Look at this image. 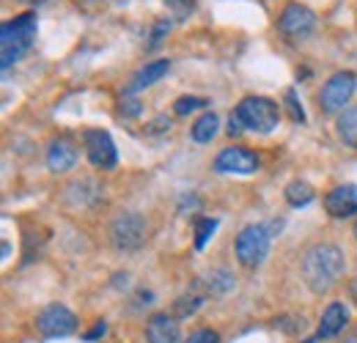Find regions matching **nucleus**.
<instances>
[{
    "instance_id": "1",
    "label": "nucleus",
    "mask_w": 357,
    "mask_h": 343,
    "mask_svg": "<svg viewBox=\"0 0 357 343\" xmlns=\"http://www.w3.org/2000/svg\"><path fill=\"white\" fill-rule=\"evenodd\" d=\"M344 269H347L344 250L333 242L311 245L303 256V280L313 294H327L341 280Z\"/></svg>"
},
{
    "instance_id": "2",
    "label": "nucleus",
    "mask_w": 357,
    "mask_h": 343,
    "mask_svg": "<svg viewBox=\"0 0 357 343\" xmlns=\"http://www.w3.org/2000/svg\"><path fill=\"white\" fill-rule=\"evenodd\" d=\"M39 33V22L33 11H25L8 22L0 25V66L11 69L17 61H22V55L31 52V47L36 44Z\"/></svg>"
},
{
    "instance_id": "3",
    "label": "nucleus",
    "mask_w": 357,
    "mask_h": 343,
    "mask_svg": "<svg viewBox=\"0 0 357 343\" xmlns=\"http://www.w3.org/2000/svg\"><path fill=\"white\" fill-rule=\"evenodd\" d=\"M275 228V222H272ZM272 228L269 225H261V222H253V225H245L236 236V258L242 266L248 269H256L264 264V258L269 256V245H272Z\"/></svg>"
},
{
    "instance_id": "4",
    "label": "nucleus",
    "mask_w": 357,
    "mask_h": 343,
    "mask_svg": "<svg viewBox=\"0 0 357 343\" xmlns=\"http://www.w3.org/2000/svg\"><path fill=\"white\" fill-rule=\"evenodd\" d=\"M234 113L239 116L245 132L250 129V132H259V135H269L272 129L278 127V121H280V107H278V102H272L267 96H245V99L236 105Z\"/></svg>"
},
{
    "instance_id": "5",
    "label": "nucleus",
    "mask_w": 357,
    "mask_h": 343,
    "mask_svg": "<svg viewBox=\"0 0 357 343\" xmlns=\"http://www.w3.org/2000/svg\"><path fill=\"white\" fill-rule=\"evenodd\" d=\"M357 91V75L355 72H335L319 91V107L321 113H341L349 107V99Z\"/></svg>"
},
{
    "instance_id": "6",
    "label": "nucleus",
    "mask_w": 357,
    "mask_h": 343,
    "mask_svg": "<svg viewBox=\"0 0 357 343\" xmlns=\"http://www.w3.org/2000/svg\"><path fill=\"white\" fill-rule=\"evenodd\" d=\"M149 239V225L137 212H124L113 220L110 225V242L119 250H137Z\"/></svg>"
},
{
    "instance_id": "7",
    "label": "nucleus",
    "mask_w": 357,
    "mask_h": 343,
    "mask_svg": "<svg viewBox=\"0 0 357 343\" xmlns=\"http://www.w3.org/2000/svg\"><path fill=\"white\" fill-rule=\"evenodd\" d=\"M83 146H86V157L93 168L99 171H113L119 165V148L110 137V132L105 129H86L83 132Z\"/></svg>"
},
{
    "instance_id": "8",
    "label": "nucleus",
    "mask_w": 357,
    "mask_h": 343,
    "mask_svg": "<svg viewBox=\"0 0 357 343\" xmlns=\"http://www.w3.org/2000/svg\"><path fill=\"white\" fill-rule=\"evenodd\" d=\"M313 28H316V14L303 3H286V8L278 17V31L291 42L311 36Z\"/></svg>"
},
{
    "instance_id": "9",
    "label": "nucleus",
    "mask_w": 357,
    "mask_h": 343,
    "mask_svg": "<svg viewBox=\"0 0 357 343\" xmlns=\"http://www.w3.org/2000/svg\"><path fill=\"white\" fill-rule=\"evenodd\" d=\"M36 327L42 330L45 338H66V335H72L77 330V316L66 305L52 302L36 316Z\"/></svg>"
},
{
    "instance_id": "10",
    "label": "nucleus",
    "mask_w": 357,
    "mask_h": 343,
    "mask_svg": "<svg viewBox=\"0 0 357 343\" xmlns=\"http://www.w3.org/2000/svg\"><path fill=\"white\" fill-rule=\"evenodd\" d=\"M259 165H261L259 154L245 146H228L212 162V168L218 173H236V176H250L259 171Z\"/></svg>"
},
{
    "instance_id": "11",
    "label": "nucleus",
    "mask_w": 357,
    "mask_h": 343,
    "mask_svg": "<svg viewBox=\"0 0 357 343\" xmlns=\"http://www.w3.org/2000/svg\"><path fill=\"white\" fill-rule=\"evenodd\" d=\"M324 212L333 220L357 215V184H338L324 195Z\"/></svg>"
},
{
    "instance_id": "12",
    "label": "nucleus",
    "mask_w": 357,
    "mask_h": 343,
    "mask_svg": "<svg viewBox=\"0 0 357 343\" xmlns=\"http://www.w3.org/2000/svg\"><path fill=\"white\" fill-rule=\"evenodd\" d=\"M146 341L149 343H178L181 341V330H178V319L174 313H154L146 321Z\"/></svg>"
},
{
    "instance_id": "13",
    "label": "nucleus",
    "mask_w": 357,
    "mask_h": 343,
    "mask_svg": "<svg viewBox=\"0 0 357 343\" xmlns=\"http://www.w3.org/2000/svg\"><path fill=\"white\" fill-rule=\"evenodd\" d=\"M347 321H349V307H347L344 302H330V305L324 307V313H321L316 338H319V341H330V338L341 335L344 327H347Z\"/></svg>"
},
{
    "instance_id": "14",
    "label": "nucleus",
    "mask_w": 357,
    "mask_h": 343,
    "mask_svg": "<svg viewBox=\"0 0 357 343\" xmlns=\"http://www.w3.org/2000/svg\"><path fill=\"white\" fill-rule=\"evenodd\" d=\"M77 162V146L69 137H55L47 148V168L52 173L72 171Z\"/></svg>"
},
{
    "instance_id": "15",
    "label": "nucleus",
    "mask_w": 357,
    "mask_h": 343,
    "mask_svg": "<svg viewBox=\"0 0 357 343\" xmlns=\"http://www.w3.org/2000/svg\"><path fill=\"white\" fill-rule=\"evenodd\" d=\"M171 72V61L168 58H160V61H149L137 75L132 77V83L124 88V96H130V93H137V91H143V88L154 86L157 80H162L165 75Z\"/></svg>"
},
{
    "instance_id": "16",
    "label": "nucleus",
    "mask_w": 357,
    "mask_h": 343,
    "mask_svg": "<svg viewBox=\"0 0 357 343\" xmlns=\"http://www.w3.org/2000/svg\"><path fill=\"white\" fill-rule=\"evenodd\" d=\"M335 129H338V137L357 151V105H349L347 110L338 113V121H335Z\"/></svg>"
},
{
    "instance_id": "17",
    "label": "nucleus",
    "mask_w": 357,
    "mask_h": 343,
    "mask_svg": "<svg viewBox=\"0 0 357 343\" xmlns=\"http://www.w3.org/2000/svg\"><path fill=\"white\" fill-rule=\"evenodd\" d=\"M283 198H286V204L289 206H294V209H303V206H308L313 198H316V192H313V187L308 181H303V178H294V181H289L286 184V190H283Z\"/></svg>"
},
{
    "instance_id": "18",
    "label": "nucleus",
    "mask_w": 357,
    "mask_h": 343,
    "mask_svg": "<svg viewBox=\"0 0 357 343\" xmlns=\"http://www.w3.org/2000/svg\"><path fill=\"white\" fill-rule=\"evenodd\" d=\"M218 127H220V119H218L212 110H206V113L192 124L190 135H192L195 143H212V137L218 135Z\"/></svg>"
},
{
    "instance_id": "19",
    "label": "nucleus",
    "mask_w": 357,
    "mask_h": 343,
    "mask_svg": "<svg viewBox=\"0 0 357 343\" xmlns=\"http://www.w3.org/2000/svg\"><path fill=\"white\" fill-rule=\"evenodd\" d=\"M201 283L206 286V291H209V294H225V291H231V289H234L236 277H234L228 269H212Z\"/></svg>"
},
{
    "instance_id": "20",
    "label": "nucleus",
    "mask_w": 357,
    "mask_h": 343,
    "mask_svg": "<svg viewBox=\"0 0 357 343\" xmlns=\"http://www.w3.org/2000/svg\"><path fill=\"white\" fill-rule=\"evenodd\" d=\"M204 300H206V294H198V291L178 297V300L174 302V316H176V319H190V316L204 305Z\"/></svg>"
},
{
    "instance_id": "21",
    "label": "nucleus",
    "mask_w": 357,
    "mask_h": 343,
    "mask_svg": "<svg viewBox=\"0 0 357 343\" xmlns=\"http://www.w3.org/2000/svg\"><path fill=\"white\" fill-rule=\"evenodd\" d=\"M215 231H218V220H215V217H201V220H195V250H204Z\"/></svg>"
},
{
    "instance_id": "22",
    "label": "nucleus",
    "mask_w": 357,
    "mask_h": 343,
    "mask_svg": "<svg viewBox=\"0 0 357 343\" xmlns=\"http://www.w3.org/2000/svg\"><path fill=\"white\" fill-rule=\"evenodd\" d=\"M206 105H209V99H204V96H178L174 102V113L176 116H190L195 110H204Z\"/></svg>"
},
{
    "instance_id": "23",
    "label": "nucleus",
    "mask_w": 357,
    "mask_h": 343,
    "mask_svg": "<svg viewBox=\"0 0 357 343\" xmlns=\"http://www.w3.org/2000/svg\"><path fill=\"white\" fill-rule=\"evenodd\" d=\"M283 102H286L289 119H291L294 124H303V121H305V110H303V102H300V96H297L294 88H289V91L283 93Z\"/></svg>"
},
{
    "instance_id": "24",
    "label": "nucleus",
    "mask_w": 357,
    "mask_h": 343,
    "mask_svg": "<svg viewBox=\"0 0 357 343\" xmlns=\"http://www.w3.org/2000/svg\"><path fill=\"white\" fill-rule=\"evenodd\" d=\"M275 327L294 335V333H303L305 330V319L303 316H280V319H275Z\"/></svg>"
},
{
    "instance_id": "25",
    "label": "nucleus",
    "mask_w": 357,
    "mask_h": 343,
    "mask_svg": "<svg viewBox=\"0 0 357 343\" xmlns=\"http://www.w3.org/2000/svg\"><path fill=\"white\" fill-rule=\"evenodd\" d=\"M162 3L174 11L176 20H187V17L195 11V0H162Z\"/></svg>"
},
{
    "instance_id": "26",
    "label": "nucleus",
    "mask_w": 357,
    "mask_h": 343,
    "mask_svg": "<svg viewBox=\"0 0 357 343\" xmlns=\"http://www.w3.org/2000/svg\"><path fill=\"white\" fill-rule=\"evenodd\" d=\"M168 31H171V20H160V22L154 25V31H151V36H149L151 42L146 44V47H149V49H154V47H160V44H162V39L168 36Z\"/></svg>"
},
{
    "instance_id": "27",
    "label": "nucleus",
    "mask_w": 357,
    "mask_h": 343,
    "mask_svg": "<svg viewBox=\"0 0 357 343\" xmlns=\"http://www.w3.org/2000/svg\"><path fill=\"white\" fill-rule=\"evenodd\" d=\"M184 343H220V335L215 330H198V333H192Z\"/></svg>"
},
{
    "instance_id": "28",
    "label": "nucleus",
    "mask_w": 357,
    "mask_h": 343,
    "mask_svg": "<svg viewBox=\"0 0 357 343\" xmlns=\"http://www.w3.org/2000/svg\"><path fill=\"white\" fill-rule=\"evenodd\" d=\"M198 206H201V201H198L192 192H190V195H181V201H178V215H187V209L195 212Z\"/></svg>"
},
{
    "instance_id": "29",
    "label": "nucleus",
    "mask_w": 357,
    "mask_h": 343,
    "mask_svg": "<svg viewBox=\"0 0 357 343\" xmlns=\"http://www.w3.org/2000/svg\"><path fill=\"white\" fill-rule=\"evenodd\" d=\"M105 333H107V321H96V324H93V330H89L83 338H86V341H96V338H102Z\"/></svg>"
},
{
    "instance_id": "30",
    "label": "nucleus",
    "mask_w": 357,
    "mask_h": 343,
    "mask_svg": "<svg viewBox=\"0 0 357 343\" xmlns=\"http://www.w3.org/2000/svg\"><path fill=\"white\" fill-rule=\"evenodd\" d=\"M242 132H245V127H242L239 116H236V113H231V116H228V135H234V137H236V135H242Z\"/></svg>"
},
{
    "instance_id": "31",
    "label": "nucleus",
    "mask_w": 357,
    "mask_h": 343,
    "mask_svg": "<svg viewBox=\"0 0 357 343\" xmlns=\"http://www.w3.org/2000/svg\"><path fill=\"white\" fill-rule=\"evenodd\" d=\"M349 297H352V302L357 305V277L352 280V283H349Z\"/></svg>"
},
{
    "instance_id": "32",
    "label": "nucleus",
    "mask_w": 357,
    "mask_h": 343,
    "mask_svg": "<svg viewBox=\"0 0 357 343\" xmlns=\"http://www.w3.org/2000/svg\"><path fill=\"white\" fill-rule=\"evenodd\" d=\"M14 3H22V6H42L47 0H14Z\"/></svg>"
},
{
    "instance_id": "33",
    "label": "nucleus",
    "mask_w": 357,
    "mask_h": 343,
    "mask_svg": "<svg viewBox=\"0 0 357 343\" xmlns=\"http://www.w3.org/2000/svg\"><path fill=\"white\" fill-rule=\"evenodd\" d=\"M11 256V245L8 242H3V258H8Z\"/></svg>"
},
{
    "instance_id": "34",
    "label": "nucleus",
    "mask_w": 357,
    "mask_h": 343,
    "mask_svg": "<svg viewBox=\"0 0 357 343\" xmlns=\"http://www.w3.org/2000/svg\"><path fill=\"white\" fill-rule=\"evenodd\" d=\"M341 343H357V333H352V335H347Z\"/></svg>"
},
{
    "instance_id": "35",
    "label": "nucleus",
    "mask_w": 357,
    "mask_h": 343,
    "mask_svg": "<svg viewBox=\"0 0 357 343\" xmlns=\"http://www.w3.org/2000/svg\"><path fill=\"white\" fill-rule=\"evenodd\" d=\"M316 341H319V338H316V335H313V338H308V341H305V343H316Z\"/></svg>"
},
{
    "instance_id": "36",
    "label": "nucleus",
    "mask_w": 357,
    "mask_h": 343,
    "mask_svg": "<svg viewBox=\"0 0 357 343\" xmlns=\"http://www.w3.org/2000/svg\"><path fill=\"white\" fill-rule=\"evenodd\" d=\"M355 236H357V222H355Z\"/></svg>"
}]
</instances>
